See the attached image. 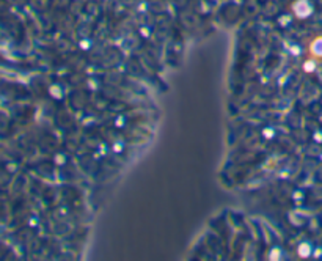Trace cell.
I'll list each match as a JSON object with an SVG mask.
<instances>
[{
    "instance_id": "1",
    "label": "cell",
    "mask_w": 322,
    "mask_h": 261,
    "mask_svg": "<svg viewBox=\"0 0 322 261\" xmlns=\"http://www.w3.org/2000/svg\"><path fill=\"white\" fill-rule=\"evenodd\" d=\"M311 54L313 55H316V57H322V38H317L316 41H313V44H311Z\"/></svg>"
},
{
    "instance_id": "2",
    "label": "cell",
    "mask_w": 322,
    "mask_h": 261,
    "mask_svg": "<svg viewBox=\"0 0 322 261\" xmlns=\"http://www.w3.org/2000/svg\"><path fill=\"white\" fill-rule=\"evenodd\" d=\"M299 253H300V255H302L303 258H305V256H308V255H310V245L303 244L302 247H299Z\"/></svg>"
},
{
    "instance_id": "3",
    "label": "cell",
    "mask_w": 322,
    "mask_h": 261,
    "mask_svg": "<svg viewBox=\"0 0 322 261\" xmlns=\"http://www.w3.org/2000/svg\"><path fill=\"white\" fill-rule=\"evenodd\" d=\"M314 66H316L314 61H306V63H305V71H313Z\"/></svg>"
}]
</instances>
